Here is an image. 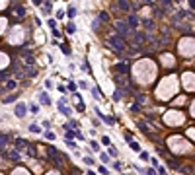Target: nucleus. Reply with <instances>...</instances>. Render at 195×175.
Here are the masks:
<instances>
[{
  "mask_svg": "<svg viewBox=\"0 0 195 175\" xmlns=\"http://www.w3.org/2000/svg\"><path fill=\"white\" fill-rule=\"evenodd\" d=\"M109 45L113 47L115 51H123V49H125V41L119 37V35H111V37H109Z\"/></svg>",
  "mask_w": 195,
  "mask_h": 175,
  "instance_id": "1",
  "label": "nucleus"
},
{
  "mask_svg": "<svg viewBox=\"0 0 195 175\" xmlns=\"http://www.w3.org/2000/svg\"><path fill=\"white\" fill-rule=\"evenodd\" d=\"M14 113H16V117H26V113H27V105L26 103H16V107H14Z\"/></svg>",
  "mask_w": 195,
  "mask_h": 175,
  "instance_id": "2",
  "label": "nucleus"
},
{
  "mask_svg": "<svg viewBox=\"0 0 195 175\" xmlns=\"http://www.w3.org/2000/svg\"><path fill=\"white\" fill-rule=\"evenodd\" d=\"M58 113H63V115H66V117H72V111L68 109V107H65V101H63V99H61V101H58Z\"/></svg>",
  "mask_w": 195,
  "mask_h": 175,
  "instance_id": "3",
  "label": "nucleus"
},
{
  "mask_svg": "<svg viewBox=\"0 0 195 175\" xmlns=\"http://www.w3.org/2000/svg\"><path fill=\"white\" fill-rule=\"evenodd\" d=\"M14 146H16V150H24V148H29V144L26 142V140H24V138H16V140H14Z\"/></svg>",
  "mask_w": 195,
  "mask_h": 175,
  "instance_id": "4",
  "label": "nucleus"
},
{
  "mask_svg": "<svg viewBox=\"0 0 195 175\" xmlns=\"http://www.w3.org/2000/svg\"><path fill=\"white\" fill-rule=\"evenodd\" d=\"M127 27H129V29H136V27H139V18H136V16H129Z\"/></svg>",
  "mask_w": 195,
  "mask_h": 175,
  "instance_id": "5",
  "label": "nucleus"
},
{
  "mask_svg": "<svg viewBox=\"0 0 195 175\" xmlns=\"http://www.w3.org/2000/svg\"><path fill=\"white\" fill-rule=\"evenodd\" d=\"M115 70L121 72V74H123V72H127V70H129V62H119V64L115 66Z\"/></svg>",
  "mask_w": 195,
  "mask_h": 175,
  "instance_id": "6",
  "label": "nucleus"
},
{
  "mask_svg": "<svg viewBox=\"0 0 195 175\" xmlns=\"http://www.w3.org/2000/svg\"><path fill=\"white\" fill-rule=\"evenodd\" d=\"M39 101H41L43 105H49L51 103V97L47 95V93H39Z\"/></svg>",
  "mask_w": 195,
  "mask_h": 175,
  "instance_id": "7",
  "label": "nucleus"
},
{
  "mask_svg": "<svg viewBox=\"0 0 195 175\" xmlns=\"http://www.w3.org/2000/svg\"><path fill=\"white\" fill-rule=\"evenodd\" d=\"M14 12L18 14V18H24V16H26V10H24V6H16V8H14Z\"/></svg>",
  "mask_w": 195,
  "mask_h": 175,
  "instance_id": "8",
  "label": "nucleus"
},
{
  "mask_svg": "<svg viewBox=\"0 0 195 175\" xmlns=\"http://www.w3.org/2000/svg\"><path fill=\"white\" fill-rule=\"evenodd\" d=\"M135 41H136V43H141V41H146V35H144V33H141V31H136V33H135Z\"/></svg>",
  "mask_w": 195,
  "mask_h": 175,
  "instance_id": "9",
  "label": "nucleus"
},
{
  "mask_svg": "<svg viewBox=\"0 0 195 175\" xmlns=\"http://www.w3.org/2000/svg\"><path fill=\"white\" fill-rule=\"evenodd\" d=\"M127 142H129L131 150H135V152H141V146H139V144H136L135 140H131V138H129V140H127Z\"/></svg>",
  "mask_w": 195,
  "mask_h": 175,
  "instance_id": "10",
  "label": "nucleus"
},
{
  "mask_svg": "<svg viewBox=\"0 0 195 175\" xmlns=\"http://www.w3.org/2000/svg\"><path fill=\"white\" fill-rule=\"evenodd\" d=\"M168 167H172V169H180V162H178V160H168Z\"/></svg>",
  "mask_w": 195,
  "mask_h": 175,
  "instance_id": "11",
  "label": "nucleus"
},
{
  "mask_svg": "<svg viewBox=\"0 0 195 175\" xmlns=\"http://www.w3.org/2000/svg\"><path fill=\"white\" fill-rule=\"evenodd\" d=\"M8 154H10V158H12V160H20V158H22V154H20L18 150H10Z\"/></svg>",
  "mask_w": 195,
  "mask_h": 175,
  "instance_id": "12",
  "label": "nucleus"
},
{
  "mask_svg": "<svg viewBox=\"0 0 195 175\" xmlns=\"http://www.w3.org/2000/svg\"><path fill=\"white\" fill-rule=\"evenodd\" d=\"M51 10H53V4H51V2H45V4H43V12L49 16V14H51Z\"/></svg>",
  "mask_w": 195,
  "mask_h": 175,
  "instance_id": "13",
  "label": "nucleus"
},
{
  "mask_svg": "<svg viewBox=\"0 0 195 175\" xmlns=\"http://www.w3.org/2000/svg\"><path fill=\"white\" fill-rule=\"evenodd\" d=\"M92 97H94V99H100V97H102V93H100V88H92Z\"/></svg>",
  "mask_w": 195,
  "mask_h": 175,
  "instance_id": "14",
  "label": "nucleus"
},
{
  "mask_svg": "<svg viewBox=\"0 0 195 175\" xmlns=\"http://www.w3.org/2000/svg\"><path fill=\"white\" fill-rule=\"evenodd\" d=\"M119 8L127 12V10H129V2H127V0H119Z\"/></svg>",
  "mask_w": 195,
  "mask_h": 175,
  "instance_id": "15",
  "label": "nucleus"
},
{
  "mask_svg": "<svg viewBox=\"0 0 195 175\" xmlns=\"http://www.w3.org/2000/svg\"><path fill=\"white\" fill-rule=\"evenodd\" d=\"M61 51L65 53V55H70V47L66 45V43H61Z\"/></svg>",
  "mask_w": 195,
  "mask_h": 175,
  "instance_id": "16",
  "label": "nucleus"
},
{
  "mask_svg": "<svg viewBox=\"0 0 195 175\" xmlns=\"http://www.w3.org/2000/svg\"><path fill=\"white\" fill-rule=\"evenodd\" d=\"M29 111H31L33 115H37V113H39V105L37 103H31V105H29Z\"/></svg>",
  "mask_w": 195,
  "mask_h": 175,
  "instance_id": "17",
  "label": "nucleus"
},
{
  "mask_svg": "<svg viewBox=\"0 0 195 175\" xmlns=\"http://www.w3.org/2000/svg\"><path fill=\"white\" fill-rule=\"evenodd\" d=\"M16 97H18V93H16V95H8V97H4L2 101H4V103H12V101H16Z\"/></svg>",
  "mask_w": 195,
  "mask_h": 175,
  "instance_id": "18",
  "label": "nucleus"
},
{
  "mask_svg": "<svg viewBox=\"0 0 195 175\" xmlns=\"http://www.w3.org/2000/svg\"><path fill=\"white\" fill-rule=\"evenodd\" d=\"M139 154H141V156H139V158H141V160H143V162H146V160H150L148 152H144V150H143V152H139Z\"/></svg>",
  "mask_w": 195,
  "mask_h": 175,
  "instance_id": "19",
  "label": "nucleus"
},
{
  "mask_svg": "<svg viewBox=\"0 0 195 175\" xmlns=\"http://www.w3.org/2000/svg\"><path fill=\"white\" fill-rule=\"evenodd\" d=\"M29 130H31L33 134H39V132H41V129H39L37 125H29Z\"/></svg>",
  "mask_w": 195,
  "mask_h": 175,
  "instance_id": "20",
  "label": "nucleus"
},
{
  "mask_svg": "<svg viewBox=\"0 0 195 175\" xmlns=\"http://www.w3.org/2000/svg\"><path fill=\"white\" fill-rule=\"evenodd\" d=\"M6 140H8V136H6V134L0 136V148H4V146H6Z\"/></svg>",
  "mask_w": 195,
  "mask_h": 175,
  "instance_id": "21",
  "label": "nucleus"
},
{
  "mask_svg": "<svg viewBox=\"0 0 195 175\" xmlns=\"http://www.w3.org/2000/svg\"><path fill=\"white\" fill-rule=\"evenodd\" d=\"M74 16H76V8L70 6V8H68V18H74Z\"/></svg>",
  "mask_w": 195,
  "mask_h": 175,
  "instance_id": "22",
  "label": "nucleus"
},
{
  "mask_svg": "<svg viewBox=\"0 0 195 175\" xmlns=\"http://www.w3.org/2000/svg\"><path fill=\"white\" fill-rule=\"evenodd\" d=\"M45 138L47 140H55V134H53L51 130H45Z\"/></svg>",
  "mask_w": 195,
  "mask_h": 175,
  "instance_id": "23",
  "label": "nucleus"
},
{
  "mask_svg": "<svg viewBox=\"0 0 195 175\" xmlns=\"http://www.w3.org/2000/svg\"><path fill=\"white\" fill-rule=\"evenodd\" d=\"M84 163L86 165H94V160H92L90 156H84Z\"/></svg>",
  "mask_w": 195,
  "mask_h": 175,
  "instance_id": "24",
  "label": "nucleus"
},
{
  "mask_svg": "<svg viewBox=\"0 0 195 175\" xmlns=\"http://www.w3.org/2000/svg\"><path fill=\"white\" fill-rule=\"evenodd\" d=\"M98 21H107V12H102L100 14V19Z\"/></svg>",
  "mask_w": 195,
  "mask_h": 175,
  "instance_id": "25",
  "label": "nucleus"
},
{
  "mask_svg": "<svg viewBox=\"0 0 195 175\" xmlns=\"http://www.w3.org/2000/svg\"><path fill=\"white\" fill-rule=\"evenodd\" d=\"M102 144H104V146H109V144H111L109 136H104V138H102Z\"/></svg>",
  "mask_w": 195,
  "mask_h": 175,
  "instance_id": "26",
  "label": "nucleus"
},
{
  "mask_svg": "<svg viewBox=\"0 0 195 175\" xmlns=\"http://www.w3.org/2000/svg\"><path fill=\"white\" fill-rule=\"evenodd\" d=\"M6 88H8V90H14V88H16V82H14V80L6 82Z\"/></svg>",
  "mask_w": 195,
  "mask_h": 175,
  "instance_id": "27",
  "label": "nucleus"
},
{
  "mask_svg": "<svg viewBox=\"0 0 195 175\" xmlns=\"http://www.w3.org/2000/svg\"><path fill=\"white\" fill-rule=\"evenodd\" d=\"M158 175H168L166 167H162V165H158Z\"/></svg>",
  "mask_w": 195,
  "mask_h": 175,
  "instance_id": "28",
  "label": "nucleus"
},
{
  "mask_svg": "<svg viewBox=\"0 0 195 175\" xmlns=\"http://www.w3.org/2000/svg\"><path fill=\"white\" fill-rule=\"evenodd\" d=\"M144 175H156V171L152 167H148V169H144Z\"/></svg>",
  "mask_w": 195,
  "mask_h": 175,
  "instance_id": "29",
  "label": "nucleus"
},
{
  "mask_svg": "<svg viewBox=\"0 0 195 175\" xmlns=\"http://www.w3.org/2000/svg\"><path fill=\"white\" fill-rule=\"evenodd\" d=\"M74 136H76L78 140H84V134H82V132H80V130H76V132H74Z\"/></svg>",
  "mask_w": 195,
  "mask_h": 175,
  "instance_id": "30",
  "label": "nucleus"
},
{
  "mask_svg": "<svg viewBox=\"0 0 195 175\" xmlns=\"http://www.w3.org/2000/svg\"><path fill=\"white\" fill-rule=\"evenodd\" d=\"M66 29H68V33H74V31H76V27H74V24H68V27H66Z\"/></svg>",
  "mask_w": 195,
  "mask_h": 175,
  "instance_id": "31",
  "label": "nucleus"
},
{
  "mask_svg": "<svg viewBox=\"0 0 195 175\" xmlns=\"http://www.w3.org/2000/svg\"><path fill=\"white\" fill-rule=\"evenodd\" d=\"M100 156H102V162H104V163L109 162V156H107V154H100Z\"/></svg>",
  "mask_w": 195,
  "mask_h": 175,
  "instance_id": "32",
  "label": "nucleus"
},
{
  "mask_svg": "<svg viewBox=\"0 0 195 175\" xmlns=\"http://www.w3.org/2000/svg\"><path fill=\"white\" fill-rule=\"evenodd\" d=\"M41 125H43V129H45V130H49V129H51V123H49V121H43Z\"/></svg>",
  "mask_w": 195,
  "mask_h": 175,
  "instance_id": "33",
  "label": "nucleus"
},
{
  "mask_svg": "<svg viewBox=\"0 0 195 175\" xmlns=\"http://www.w3.org/2000/svg\"><path fill=\"white\" fill-rule=\"evenodd\" d=\"M100 173H102V175H109V171L105 169V165H102V167H100Z\"/></svg>",
  "mask_w": 195,
  "mask_h": 175,
  "instance_id": "34",
  "label": "nucleus"
},
{
  "mask_svg": "<svg viewBox=\"0 0 195 175\" xmlns=\"http://www.w3.org/2000/svg\"><path fill=\"white\" fill-rule=\"evenodd\" d=\"M98 27H100V21L94 19V21H92V29H98Z\"/></svg>",
  "mask_w": 195,
  "mask_h": 175,
  "instance_id": "35",
  "label": "nucleus"
},
{
  "mask_svg": "<svg viewBox=\"0 0 195 175\" xmlns=\"http://www.w3.org/2000/svg\"><path fill=\"white\" fill-rule=\"evenodd\" d=\"M66 146H68V148H72V150H74V148H76V144H74V142H72V140H66Z\"/></svg>",
  "mask_w": 195,
  "mask_h": 175,
  "instance_id": "36",
  "label": "nucleus"
},
{
  "mask_svg": "<svg viewBox=\"0 0 195 175\" xmlns=\"http://www.w3.org/2000/svg\"><path fill=\"white\" fill-rule=\"evenodd\" d=\"M45 88H47V90H51V88H53V82H51V80H45Z\"/></svg>",
  "mask_w": 195,
  "mask_h": 175,
  "instance_id": "37",
  "label": "nucleus"
},
{
  "mask_svg": "<svg viewBox=\"0 0 195 175\" xmlns=\"http://www.w3.org/2000/svg\"><path fill=\"white\" fill-rule=\"evenodd\" d=\"M109 154H111V156H117V150L113 148V146H111V144H109Z\"/></svg>",
  "mask_w": 195,
  "mask_h": 175,
  "instance_id": "38",
  "label": "nucleus"
},
{
  "mask_svg": "<svg viewBox=\"0 0 195 175\" xmlns=\"http://www.w3.org/2000/svg\"><path fill=\"white\" fill-rule=\"evenodd\" d=\"M63 16H65V12H63V10H58V12H57V18H58V19H63Z\"/></svg>",
  "mask_w": 195,
  "mask_h": 175,
  "instance_id": "39",
  "label": "nucleus"
},
{
  "mask_svg": "<svg viewBox=\"0 0 195 175\" xmlns=\"http://www.w3.org/2000/svg\"><path fill=\"white\" fill-rule=\"evenodd\" d=\"M33 4H37V6H41V0H33Z\"/></svg>",
  "mask_w": 195,
  "mask_h": 175,
  "instance_id": "40",
  "label": "nucleus"
},
{
  "mask_svg": "<svg viewBox=\"0 0 195 175\" xmlns=\"http://www.w3.org/2000/svg\"><path fill=\"white\" fill-rule=\"evenodd\" d=\"M88 175H96V173H94V171H88Z\"/></svg>",
  "mask_w": 195,
  "mask_h": 175,
  "instance_id": "41",
  "label": "nucleus"
}]
</instances>
